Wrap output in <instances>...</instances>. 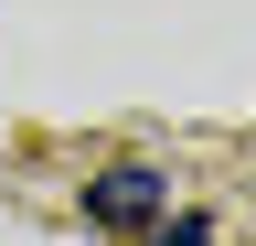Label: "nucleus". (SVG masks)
<instances>
[{
    "label": "nucleus",
    "mask_w": 256,
    "mask_h": 246,
    "mask_svg": "<svg viewBox=\"0 0 256 246\" xmlns=\"http://www.w3.org/2000/svg\"><path fill=\"white\" fill-rule=\"evenodd\" d=\"M86 214H96V225H118V235H128V225H150V214H160V171H150V161L96 171V182H86Z\"/></svg>",
    "instance_id": "1"
}]
</instances>
